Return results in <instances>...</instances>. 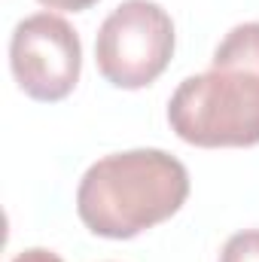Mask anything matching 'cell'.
<instances>
[{"label":"cell","instance_id":"7","mask_svg":"<svg viewBox=\"0 0 259 262\" xmlns=\"http://www.w3.org/2000/svg\"><path fill=\"white\" fill-rule=\"evenodd\" d=\"M37 3H43L46 9H61V12H85L98 0H37Z\"/></svg>","mask_w":259,"mask_h":262},{"label":"cell","instance_id":"4","mask_svg":"<svg viewBox=\"0 0 259 262\" xmlns=\"http://www.w3.org/2000/svg\"><path fill=\"white\" fill-rule=\"evenodd\" d=\"M9 67L28 98L43 104L64 101L82 70L79 34L55 12H34L12 31Z\"/></svg>","mask_w":259,"mask_h":262},{"label":"cell","instance_id":"1","mask_svg":"<svg viewBox=\"0 0 259 262\" xmlns=\"http://www.w3.org/2000/svg\"><path fill=\"white\" fill-rule=\"evenodd\" d=\"M171 131L201 149L259 143V21L235 25L213 64L177 85L168 101Z\"/></svg>","mask_w":259,"mask_h":262},{"label":"cell","instance_id":"5","mask_svg":"<svg viewBox=\"0 0 259 262\" xmlns=\"http://www.w3.org/2000/svg\"><path fill=\"white\" fill-rule=\"evenodd\" d=\"M220 262H259V229H244V232H235L223 253Z\"/></svg>","mask_w":259,"mask_h":262},{"label":"cell","instance_id":"3","mask_svg":"<svg viewBox=\"0 0 259 262\" xmlns=\"http://www.w3.org/2000/svg\"><path fill=\"white\" fill-rule=\"evenodd\" d=\"M174 21L156 0H122L98 28V73L125 92L156 82L174 58Z\"/></svg>","mask_w":259,"mask_h":262},{"label":"cell","instance_id":"2","mask_svg":"<svg viewBox=\"0 0 259 262\" xmlns=\"http://www.w3.org/2000/svg\"><path fill=\"white\" fill-rule=\"evenodd\" d=\"M189 198V171L165 149H128L98 159L79 180L82 226L110 241H128L171 220Z\"/></svg>","mask_w":259,"mask_h":262},{"label":"cell","instance_id":"6","mask_svg":"<svg viewBox=\"0 0 259 262\" xmlns=\"http://www.w3.org/2000/svg\"><path fill=\"white\" fill-rule=\"evenodd\" d=\"M9 262H64L58 253H52V250H46V247H31V250H21V253H15Z\"/></svg>","mask_w":259,"mask_h":262}]
</instances>
